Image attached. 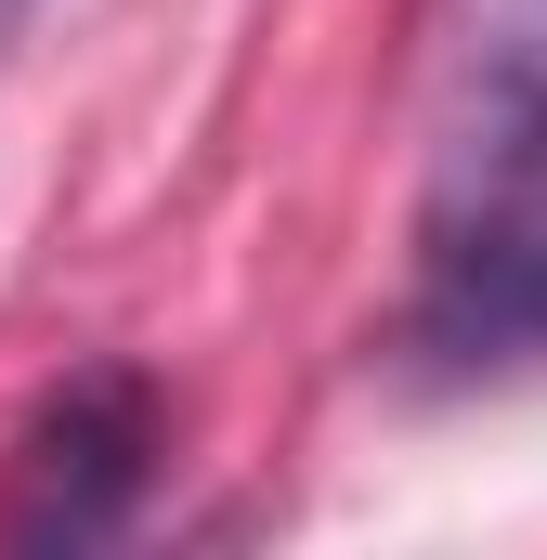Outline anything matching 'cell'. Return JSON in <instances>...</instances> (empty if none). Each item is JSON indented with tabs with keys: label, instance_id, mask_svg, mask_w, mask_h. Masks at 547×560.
Wrapping results in <instances>:
<instances>
[{
	"label": "cell",
	"instance_id": "1",
	"mask_svg": "<svg viewBox=\"0 0 547 560\" xmlns=\"http://www.w3.org/2000/svg\"><path fill=\"white\" fill-rule=\"evenodd\" d=\"M547 196V0H443L430 66V248Z\"/></svg>",
	"mask_w": 547,
	"mask_h": 560
},
{
	"label": "cell",
	"instance_id": "2",
	"mask_svg": "<svg viewBox=\"0 0 547 560\" xmlns=\"http://www.w3.org/2000/svg\"><path fill=\"white\" fill-rule=\"evenodd\" d=\"M156 456H170L156 378H143V365H79L39 418L13 430V469H0V548H105V535H131Z\"/></svg>",
	"mask_w": 547,
	"mask_h": 560
},
{
	"label": "cell",
	"instance_id": "3",
	"mask_svg": "<svg viewBox=\"0 0 547 560\" xmlns=\"http://www.w3.org/2000/svg\"><path fill=\"white\" fill-rule=\"evenodd\" d=\"M417 339L443 365H535L547 352V196H522L509 222H482L456 248H430Z\"/></svg>",
	"mask_w": 547,
	"mask_h": 560
},
{
	"label": "cell",
	"instance_id": "4",
	"mask_svg": "<svg viewBox=\"0 0 547 560\" xmlns=\"http://www.w3.org/2000/svg\"><path fill=\"white\" fill-rule=\"evenodd\" d=\"M26 13H39V0H0V52H13V39H26Z\"/></svg>",
	"mask_w": 547,
	"mask_h": 560
}]
</instances>
